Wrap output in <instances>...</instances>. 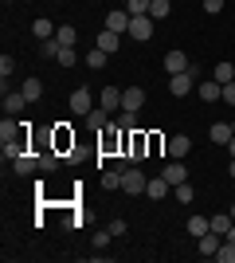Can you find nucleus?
Returning a JSON list of instances; mask_svg holds the SVG:
<instances>
[{"label":"nucleus","mask_w":235,"mask_h":263,"mask_svg":"<svg viewBox=\"0 0 235 263\" xmlns=\"http://www.w3.org/2000/svg\"><path fill=\"white\" fill-rule=\"evenodd\" d=\"M55 40L63 47H75V28H71V24H67V28H55Z\"/></svg>","instance_id":"nucleus-31"},{"label":"nucleus","mask_w":235,"mask_h":263,"mask_svg":"<svg viewBox=\"0 0 235 263\" xmlns=\"http://www.w3.org/2000/svg\"><path fill=\"white\" fill-rule=\"evenodd\" d=\"M90 95H94L90 87H78L75 95H71V114H82V118H87L90 110H94V99H90Z\"/></svg>","instance_id":"nucleus-2"},{"label":"nucleus","mask_w":235,"mask_h":263,"mask_svg":"<svg viewBox=\"0 0 235 263\" xmlns=\"http://www.w3.org/2000/svg\"><path fill=\"white\" fill-rule=\"evenodd\" d=\"M145 149H149V138H145V134L134 130V138H125V154H130V161H134V165L145 157Z\"/></svg>","instance_id":"nucleus-6"},{"label":"nucleus","mask_w":235,"mask_h":263,"mask_svg":"<svg viewBox=\"0 0 235 263\" xmlns=\"http://www.w3.org/2000/svg\"><path fill=\"white\" fill-rule=\"evenodd\" d=\"M231 220H235V204H231Z\"/></svg>","instance_id":"nucleus-44"},{"label":"nucleus","mask_w":235,"mask_h":263,"mask_svg":"<svg viewBox=\"0 0 235 263\" xmlns=\"http://www.w3.org/2000/svg\"><path fill=\"white\" fill-rule=\"evenodd\" d=\"M231 130H235V122H231Z\"/></svg>","instance_id":"nucleus-46"},{"label":"nucleus","mask_w":235,"mask_h":263,"mask_svg":"<svg viewBox=\"0 0 235 263\" xmlns=\"http://www.w3.org/2000/svg\"><path fill=\"white\" fill-rule=\"evenodd\" d=\"M87 67H94V71H102V67H106V51H102V47H94V51L87 55Z\"/></svg>","instance_id":"nucleus-32"},{"label":"nucleus","mask_w":235,"mask_h":263,"mask_svg":"<svg viewBox=\"0 0 235 263\" xmlns=\"http://www.w3.org/2000/svg\"><path fill=\"white\" fill-rule=\"evenodd\" d=\"M204 8H208V12L216 16V12H224V0H204Z\"/></svg>","instance_id":"nucleus-39"},{"label":"nucleus","mask_w":235,"mask_h":263,"mask_svg":"<svg viewBox=\"0 0 235 263\" xmlns=\"http://www.w3.org/2000/svg\"><path fill=\"white\" fill-rule=\"evenodd\" d=\"M78 59H75V47H63V51H59V67H75Z\"/></svg>","instance_id":"nucleus-34"},{"label":"nucleus","mask_w":235,"mask_h":263,"mask_svg":"<svg viewBox=\"0 0 235 263\" xmlns=\"http://www.w3.org/2000/svg\"><path fill=\"white\" fill-rule=\"evenodd\" d=\"M149 4L153 0H125V12L130 16H149Z\"/></svg>","instance_id":"nucleus-27"},{"label":"nucleus","mask_w":235,"mask_h":263,"mask_svg":"<svg viewBox=\"0 0 235 263\" xmlns=\"http://www.w3.org/2000/svg\"><path fill=\"white\" fill-rule=\"evenodd\" d=\"M212 79L220 83V87H227V83H235V63H216Z\"/></svg>","instance_id":"nucleus-18"},{"label":"nucleus","mask_w":235,"mask_h":263,"mask_svg":"<svg viewBox=\"0 0 235 263\" xmlns=\"http://www.w3.org/2000/svg\"><path fill=\"white\" fill-rule=\"evenodd\" d=\"M168 189H173V185H168L165 177H153V181H149V185H145V197L161 200V197H165V193H168Z\"/></svg>","instance_id":"nucleus-21"},{"label":"nucleus","mask_w":235,"mask_h":263,"mask_svg":"<svg viewBox=\"0 0 235 263\" xmlns=\"http://www.w3.org/2000/svg\"><path fill=\"white\" fill-rule=\"evenodd\" d=\"M55 165H59V157L51 154V149H47V154H39V169H44V173H51Z\"/></svg>","instance_id":"nucleus-33"},{"label":"nucleus","mask_w":235,"mask_h":263,"mask_svg":"<svg viewBox=\"0 0 235 263\" xmlns=\"http://www.w3.org/2000/svg\"><path fill=\"white\" fill-rule=\"evenodd\" d=\"M122 173H125V169H110V173H102V189H122Z\"/></svg>","instance_id":"nucleus-30"},{"label":"nucleus","mask_w":235,"mask_h":263,"mask_svg":"<svg viewBox=\"0 0 235 263\" xmlns=\"http://www.w3.org/2000/svg\"><path fill=\"white\" fill-rule=\"evenodd\" d=\"M12 71H16V63H12V55H0V75L8 79V75H12Z\"/></svg>","instance_id":"nucleus-36"},{"label":"nucleus","mask_w":235,"mask_h":263,"mask_svg":"<svg viewBox=\"0 0 235 263\" xmlns=\"http://www.w3.org/2000/svg\"><path fill=\"white\" fill-rule=\"evenodd\" d=\"M200 255H212L216 259V252H220V243H224V236H216V232H208V236H200Z\"/></svg>","instance_id":"nucleus-15"},{"label":"nucleus","mask_w":235,"mask_h":263,"mask_svg":"<svg viewBox=\"0 0 235 263\" xmlns=\"http://www.w3.org/2000/svg\"><path fill=\"white\" fill-rule=\"evenodd\" d=\"M24 106H28V99H24V95H12V90H4V114H20Z\"/></svg>","instance_id":"nucleus-20"},{"label":"nucleus","mask_w":235,"mask_h":263,"mask_svg":"<svg viewBox=\"0 0 235 263\" xmlns=\"http://www.w3.org/2000/svg\"><path fill=\"white\" fill-rule=\"evenodd\" d=\"M168 12H173V0H153V4H149V16H153V20H165Z\"/></svg>","instance_id":"nucleus-25"},{"label":"nucleus","mask_w":235,"mask_h":263,"mask_svg":"<svg viewBox=\"0 0 235 263\" xmlns=\"http://www.w3.org/2000/svg\"><path fill=\"white\" fill-rule=\"evenodd\" d=\"M231 224H235L231 212H220V216H212V232H216V236H224V240H227V232H231Z\"/></svg>","instance_id":"nucleus-22"},{"label":"nucleus","mask_w":235,"mask_h":263,"mask_svg":"<svg viewBox=\"0 0 235 263\" xmlns=\"http://www.w3.org/2000/svg\"><path fill=\"white\" fill-rule=\"evenodd\" d=\"M141 106H145V90H141V87H130V90H122V110L137 114Z\"/></svg>","instance_id":"nucleus-7"},{"label":"nucleus","mask_w":235,"mask_h":263,"mask_svg":"<svg viewBox=\"0 0 235 263\" xmlns=\"http://www.w3.org/2000/svg\"><path fill=\"white\" fill-rule=\"evenodd\" d=\"M165 71H168V75L188 71V55H184V51H168V55H165Z\"/></svg>","instance_id":"nucleus-10"},{"label":"nucleus","mask_w":235,"mask_h":263,"mask_svg":"<svg viewBox=\"0 0 235 263\" xmlns=\"http://www.w3.org/2000/svg\"><path fill=\"white\" fill-rule=\"evenodd\" d=\"M208 138H212L216 145H227V142H231V138H235V130H231V122H216L212 130H208Z\"/></svg>","instance_id":"nucleus-11"},{"label":"nucleus","mask_w":235,"mask_h":263,"mask_svg":"<svg viewBox=\"0 0 235 263\" xmlns=\"http://www.w3.org/2000/svg\"><path fill=\"white\" fill-rule=\"evenodd\" d=\"M137 122H134V114H130V110H122V118H118V130H134Z\"/></svg>","instance_id":"nucleus-37"},{"label":"nucleus","mask_w":235,"mask_h":263,"mask_svg":"<svg viewBox=\"0 0 235 263\" xmlns=\"http://www.w3.org/2000/svg\"><path fill=\"white\" fill-rule=\"evenodd\" d=\"M118 126H110V130H106V138H102V154H114V149H118V145H125V142H118Z\"/></svg>","instance_id":"nucleus-29"},{"label":"nucleus","mask_w":235,"mask_h":263,"mask_svg":"<svg viewBox=\"0 0 235 263\" xmlns=\"http://www.w3.org/2000/svg\"><path fill=\"white\" fill-rule=\"evenodd\" d=\"M110 236H125V220H110Z\"/></svg>","instance_id":"nucleus-38"},{"label":"nucleus","mask_w":235,"mask_h":263,"mask_svg":"<svg viewBox=\"0 0 235 263\" xmlns=\"http://www.w3.org/2000/svg\"><path fill=\"white\" fill-rule=\"evenodd\" d=\"M12 169H16V173H20V177H28V173H35V169H39V157L24 149L20 157H12Z\"/></svg>","instance_id":"nucleus-8"},{"label":"nucleus","mask_w":235,"mask_h":263,"mask_svg":"<svg viewBox=\"0 0 235 263\" xmlns=\"http://www.w3.org/2000/svg\"><path fill=\"white\" fill-rule=\"evenodd\" d=\"M118 44H122V35H118V32H110V28H102V32H98V47H102L106 55L118 51Z\"/></svg>","instance_id":"nucleus-17"},{"label":"nucleus","mask_w":235,"mask_h":263,"mask_svg":"<svg viewBox=\"0 0 235 263\" xmlns=\"http://www.w3.org/2000/svg\"><path fill=\"white\" fill-rule=\"evenodd\" d=\"M87 122L94 126V130H110V126H114V122H110V110H90Z\"/></svg>","instance_id":"nucleus-23"},{"label":"nucleus","mask_w":235,"mask_h":263,"mask_svg":"<svg viewBox=\"0 0 235 263\" xmlns=\"http://www.w3.org/2000/svg\"><path fill=\"white\" fill-rule=\"evenodd\" d=\"M161 177L177 189V185H184V181H188V169H184V161H180V157H173V161L165 165V173H161Z\"/></svg>","instance_id":"nucleus-5"},{"label":"nucleus","mask_w":235,"mask_h":263,"mask_svg":"<svg viewBox=\"0 0 235 263\" xmlns=\"http://www.w3.org/2000/svg\"><path fill=\"white\" fill-rule=\"evenodd\" d=\"M227 154H231V157H235V138H231V142H227Z\"/></svg>","instance_id":"nucleus-42"},{"label":"nucleus","mask_w":235,"mask_h":263,"mask_svg":"<svg viewBox=\"0 0 235 263\" xmlns=\"http://www.w3.org/2000/svg\"><path fill=\"white\" fill-rule=\"evenodd\" d=\"M188 149H192V142L184 138V134H177V138L168 142V157H188Z\"/></svg>","instance_id":"nucleus-19"},{"label":"nucleus","mask_w":235,"mask_h":263,"mask_svg":"<svg viewBox=\"0 0 235 263\" xmlns=\"http://www.w3.org/2000/svg\"><path fill=\"white\" fill-rule=\"evenodd\" d=\"M227 173H231V177H235V157H231V165H227Z\"/></svg>","instance_id":"nucleus-43"},{"label":"nucleus","mask_w":235,"mask_h":263,"mask_svg":"<svg viewBox=\"0 0 235 263\" xmlns=\"http://www.w3.org/2000/svg\"><path fill=\"white\" fill-rule=\"evenodd\" d=\"M106 243H110V228H106V232H98V236H94V248H106Z\"/></svg>","instance_id":"nucleus-40"},{"label":"nucleus","mask_w":235,"mask_h":263,"mask_svg":"<svg viewBox=\"0 0 235 263\" xmlns=\"http://www.w3.org/2000/svg\"><path fill=\"white\" fill-rule=\"evenodd\" d=\"M39 51H44L47 59H59V51H63V44H59L55 35H51V40H39Z\"/></svg>","instance_id":"nucleus-26"},{"label":"nucleus","mask_w":235,"mask_h":263,"mask_svg":"<svg viewBox=\"0 0 235 263\" xmlns=\"http://www.w3.org/2000/svg\"><path fill=\"white\" fill-rule=\"evenodd\" d=\"M177 200H180V204H188V200H192V185H188V181L177 185Z\"/></svg>","instance_id":"nucleus-35"},{"label":"nucleus","mask_w":235,"mask_h":263,"mask_svg":"<svg viewBox=\"0 0 235 263\" xmlns=\"http://www.w3.org/2000/svg\"><path fill=\"white\" fill-rule=\"evenodd\" d=\"M216 259H220V263H235V240H224V243H220Z\"/></svg>","instance_id":"nucleus-28"},{"label":"nucleus","mask_w":235,"mask_h":263,"mask_svg":"<svg viewBox=\"0 0 235 263\" xmlns=\"http://www.w3.org/2000/svg\"><path fill=\"white\" fill-rule=\"evenodd\" d=\"M145 185H149V181H145V173H141L137 165L122 173V189H125V193H134V197H137V193H145Z\"/></svg>","instance_id":"nucleus-4"},{"label":"nucleus","mask_w":235,"mask_h":263,"mask_svg":"<svg viewBox=\"0 0 235 263\" xmlns=\"http://www.w3.org/2000/svg\"><path fill=\"white\" fill-rule=\"evenodd\" d=\"M224 99H227V102L235 106V83H227V87H224Z\"/></svg>","instance_id":"nucleus-41"},{"label":"nucleus","mask_w":235,"mask_h":263,"mask_svg":"<svg viewBox=\"0 0 235 263\" xmlns=\"http://www.w3.org/2000/svg\"><path fill=\"white\" fill-rule=\"evenodd\" d=\"M102 110H122V90L118 87H102Z\"/></svg>","instance_id":"nucleus-14"},{"label":"nucleus","mask_w":235,"mask_h":263,"mask_svg":"<svg viewBox=\"0 0 235 263\" xmlns=\"http://www.w3.org/2000/svg\"><path fill=\"white\" fill-rule=\"evenodd\" d=\"M20 95H24V99H28V102H39V95H44V83H39V79H24V87H20Z\"/></svg>","instance_id":"nucleus-16"},{"label":"nucleus","mask_w":235,"mask_h":263,"mask_svg":"<svg viewBox=\"0 0 235 263\" xmlns=\"http://www.w3.org/2000/svg\"><path fill=\"white\" fill-rule=\"evenodd\" d=\"M212 232V216H192L188 220V236L192 240H200V236H208Z\"/></svg>","instance_id":"nucleus-13"},{"label":"nucleus","mask_w":235,"mask_h":263,"mask_svg":"<svg viewBox=\"0 0 235 263\" xmlns=\"http://www.w3.org/2000/svg\"><path fill=\"white\" fill-rule=\"evenodd\" d=\"M153 16H134V20H130V35H134L137 44H145V40H153Z\"/></svg>","instance_id":"nucleus-1"},{"label":"nucleus","mask_w":235,"mask_h":263,"mask_svg":"<svg viewBox=\"0 0 235 263\" xmlns=\"http://www.w3.org/2000/svg\"><path fill=\"white\" fill-rule=\"evenodd\" d=\"M130 20H134V16H130L125 8H118V12H110V16H106V28L122 35V32H130Z\"/></svg>","instance_id":"nucleus-9"},{"label":"nucleus","mask_w":235,"mask_h":263,"mask_svg":"<svg viewBox=\"0 0 235 263\" xmlns=\"http://www.w3.org/2000/svg\"><path fill=\"white\" fill-rule=\"evenodd\" d=\"M192 87H196V71H192V67H188V71H180V75H173V79H168V95H188Z\"/></svg>","instance_id":"nucleus-3"},{"label":"nucleus","mask_w":235,"mask_h":263,"mask_svg":"<svg viewBox=\"0 0 235 263\" xmlns=\"http://www.w3.org/2000/svg\"><path fill=\"white\" fill-rule=\"evenodd\" d=\"M4 4H12V0H4Z\"/></svg>","instance_id":"nucleus-45"},{"label":"nucleus","mask_w":235,"mask_h":263,"mask_svg":"<svg viewBox=\"0 0 235 263\" xmlns=\"http://www.w3.org/2000/svg\"><path fill=\"white\" fill-rule=\"evenodd\" d=\"M32 32H35V40H51V35H55V24H51V20H44V16H39V20L32 24Z\"/></svg>","instance_id":"nucleus-24"},{"label":"nucleus","mask_w":235,"mask_h":263,"mask_svg":"<svg viewBox=\"0 0 235 263\" xmlns=\"http://www.w3.org/2000/svg\"><path fill=\"white\" fill-rule=\"evenodd\" d=\"M196 95H200L204 102H216V99H224V87H220L216 79H208V83H200V87H196Z\"/></svg>","instance_id":"nucleus-12"}]
</instances>
